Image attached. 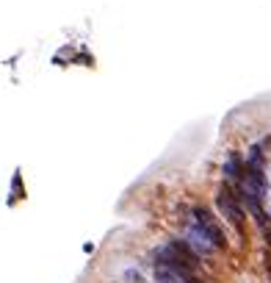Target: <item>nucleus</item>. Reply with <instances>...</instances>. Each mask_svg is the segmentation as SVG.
Segmentation results:
<instances>
[{
    "label": "nucleus",
    "mask_w": 271,
    "mask_h": 283,
    "mask_svg": "<svg viewBox=\"0 0 271 283\" xmlns=\"http://www.w3.org/2000/svg\"><path fill=\"white\" fill-rule=\"evenodd\" d=\"M191 283H202V280H197V278H191Z\"/></svg>",
    "instance_id": "5"
},
{
    "label": "nucleus",
    "mask_w": 271,
    "mask_h": 283,
    "mask_svg": "<svg viewBox=\"0 0 271 283\" xmlns=\"http://www.w3.org/2000/svg\"><path fill=\"white\" fill-rule=\"evenodd\" d=\"M266 241H268V247H271V228H266Z\"/></svg>",
    "instance_id": "4"
},
{
    "label": "nucleus",
    "mask_w": 271,
    "mask_h": 283,
    "mask_svg": "<svg viewBox=\"0 0 271 283\" xmlns=\"http://www.w3.org/2000/svg\"><path fill=\"white\" fill-rule=\"evenodd\" d=\"M194 217H197V225L202 228L205 236L210 239V244H213L216 250H224L227 239H224V231L219 228V222L213 220V214H210L208 208H194Z\"/></svg>",
    "instance_id": "2"
},
{
    "label": "nucleus",
    "mask_w": 271,
    "mask_h": 283,
    "mask_svg": "<svg viewBox=\"0 0 271 283\" xmlns=\"http://www.w3.org/2000/svg\"><path fill=\"white\" fill-rule=\"evenodd\" d=\"M216 205H219L221 214L238 228V233H244V208H241V203H238V194H233L230 186H221L219 197H216Z\"/></svg>",
    "instance_id": "1"
},
{
    "label": "nucleus",
    "mask_w": 271,
    "mask_h": 283,
    "mask_svg": "<svg viewBox=\"0 0 271 283\" xmlns=\"http://www.w3.org/2000/svg\"><path fill=\"white\" fill-rule=\"evenodd\" d=\"M224 175L230 181H244L246 172H244V164H241V156H230L227 164H224Z\"/></svg>",
    "instance_id": "3"
}]
</instances>
